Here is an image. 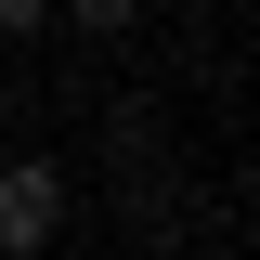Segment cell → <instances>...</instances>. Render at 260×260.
Returning a JSON list of instances; mask_svg holds the SVG:
<instances>
[{"label": "cell", "mask_w": 260, "mask_h": 260, "mask_svg": "<svg viewBox=\"0 0 260 260\" xmlns=\"http://www.w3.org/2000/svg\"><path fill=\"white\" fill-rule=\"evenodd\" d=\"M52 26V0H0V39H39Z\"/></svg>", "instance_id": "obj_3"}, {"label": "cell", "mask_w": 260, "mask_h": 260, "mask_svg": "<svg viewBox=\"0 0 260 260\" xmlns=\"http://www.w3.org/2000/svg\"><path fill=\"white\" fill-rule=\"evenodd\" d=\"M52 234H65V169H52V156H13V169H0V247L39 260Z\"/></svg>", "instance_id": "obj_1"}, {"label": "cell", "mask_w": 260, "mask_h": 260, "mask_svg": "<svg viewBox=\"0 0 260 260\" xmlns=\"http://www.w3.org/2000/svg\"><path fill=\"white\" fill-rule=\"evenodd\" d=\"M52 13H65L78 39H130V26H143V0H52Z\"/></svg>", "instance_id": "obj_2"}]
</instances>
